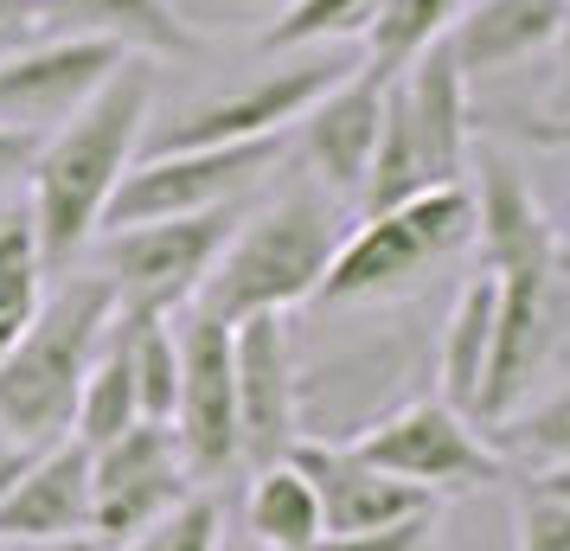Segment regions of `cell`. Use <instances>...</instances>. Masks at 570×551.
<instances>
[{"label": "cell", "mask_w": 570, "mask_h": 551, "mask_svg": "<svg viewBox=\"0 0 570 551\" xmlns=\"http://www.w3.org/2000/svg\"><path fill=\"white\" fill-rule=\"evenodd\" d=\"M334 250H340L334 199L321 186H288L283 199L237 218L232 244L218 250L212 276L193 295V308L232 321V327L250 315H288V308L314 302Z\"/></svg>", "instance_id": "3957f363"}, {"label": "cell", "mask_w": 570, "mask_h": 551, "mask_svg": "<svg viewBox=\"0 0 570 551\" xmlns=\"http://www.w3.org/2000/svg\"><path fill=\"white\" fill-rule=\"evenodd\" d=\"M135 52L90 39V32H52L39 46L0 52V122L27 135H52L65 116H78L109 78L116 65Z\"/></svg>", "instance_id": "8fae6325"}, {"label": "cell", "mask_w": 570, "mask_h": 551, "mask_svg": "<svg viewBox=\"0 0 570 551\" xmlns=\"http://www.w3.org/2000/svg\"><path fill=\"white\" fill-rule=\"evenodd\" d=\"M288 462L308 474L314 500H321V525H327V532H379V525H397V520H411V513L442 506L436 494H423V488H411V481L372 469L353 443L295 436Z\"/></svg>", "instance_id": "5bb4252c"}, {"label": "cell", "mask_w": 570, "mask_h": 551, "mask_svg": "<svg viewBox=\"0 0 570 551\" xmlns=\"http://www.w3.org/2000/svg\"><path fill=\"white\" fill-rule=\"evenodd\" d=\"M455 13H462V0H385L372 32H365V65L397 78L423 46H436L442 32L455 27Z\"/></svg>", "instance_id": "cb8c5ba5"}, {"label": "cell", "mask_w": 570, "mask_h": 551, "mask_svg": "<svg viewBox=\"0 0 570 551\" xmlns=\"http://www.w3.org/2000/svg\"><path fill=\"white\" fill-rule=\"evenodd\" d=\"M193 494V469H186L174 423H135L116 443L90 449V532L109 551L135 545L160 513H174Z\"/></svg>", "instance_id": "ba28073f"}, {"label": "cell", "mask_w": 570, "mask_h": 551, "mask_svg": "<svg viewBox=\"0 0 570 551\" xmlns=\"http://www.w3.org/2000/svg\"><path fill=\"white\" fill-rule=\"evenodd\" d=\"M141 423V397H135V366H129V341H122V321L104 334V353L83 378L78 392V417H71V436L83 449H104L116 443L122 430Z\"/></svg>", "instance_id": "603a6c76"}, {"label": "cell", "mask_w": 570, "mask_h": 551, "mask_svg": "<svg viewBox=\"0 0 570 551\" xmlns=\"http://www.w3.org/2000/svg\"><path fill=\"white\" fill-rule=\"evenodd\" d=\"M283 155V135L269 141H232V148H174V155H148L141 167L122 174L116 199L104 211V232L122 225H148V218H186V211L232 206L244 186H257Z\"/></svg>", "instance_id": "52a82bcc"}, {"label": "cell", "mask_w": 570, "mask_h": 551, "mask_svg": "<svg viewBox=\"0 0 570 551\" xmlns=\"http://www.w3.org/2000/svg\"><path fill=\"white\" fill-rule=\"evenodd\" d=\"M0 551H7V545H0Z\"/></svg>", "instance_id": "f35d334b"}, {"label": "cell", "mask_w": 570, "mask_h": 551, "mask_svg": "<svg viewBox=\"0 0 570 551\" xmlns=\"http://www.w3.org/2000/svg\"><path fill=\"white\" fill-rule=\"evenodd\" d=\"M90 532V449L78 436H58L27 462L13 481V494L0 500V539L27 545V539H65Z\"/></svg>", "instance_id": "ac0fdd59"}, {"label": "cell", "mask_w": 570, "mask_h": 551, "mask_svg": "<svg viewBox=\"0 0 570 551\" xmlns=\"http://www.w3.org/2000/svg\"><path fill=\"white\" fill-rule=\"evenodd\" d=\"M551 116H570V20L551 46Z\"/></svg>", "instance_id": "4dcf8cb0"}, {"label": "cell", "mask_w": 570, "mask_h": 551, "mask_svg": "<svg viewBox=\"0 0 570 551\" xmlns=\"http://www.w3.org/2000/svg\"><path fill=\"white\" fill-rule=\"evenodd\" d=\"M237 360V449L244 462H283L302 436V378H295V341L283 315H250L232 327Z\"/></svg>", "instance_id": "7c38bea8"}, {"label": "cell", "mask_w": 570, "mask_h": 551, "mask_svg": "<svg viewBox=\"0 0 570 551\" xmlns=\"http://www.w3.org/2000/svg\"><path fill=\"white\" fill-rule=\"evenodd\" d=\"M225 545V506H218V494H193L174 506V513H160L141 539H135L129 551H218Z\"/></svg>", "instance_id": "83f0119b"}, {"label": "cell", "mask_w": 570, "mask_h": 551, "mask_svg": "<svg viewBox=\"0 0 570 551\" xmlns=\"http://www.w3.org/2000/svg\"><path fill=\"white\" fill-rule=\"evenodd\" d=\"M488 443L500 449L507 462H525V469H570V392L544 397L532 411L500 417Z\"/></svg>", "instance_id": "484cf974"}, {"label": "cell", "mask_w": 570, "mask_h": 551, "mask_svg": "<svg viewBox=\"0 0 570 551\" xmlns=\"http://www.w3.org/2000/svg\"><path fill=\"white\" fill-rule=\"evenodd\" d=\"M32 455H39V449H27V443H7V436H0V500L13 494V481L27 474V462H32Z\"/></svg>", "instance_id": "d6a6232c"}, {"label": "cell", "mask_w": 570, "mask_h": 551, "mask_svg": "<svg viewBox=\"0 0 570 551\" xmlns=\"http://www.w3.org/2000/svg\"><path fill=\"white\" fill-rule=\"evenodd\" d=\"M353 449L372 469L397 474V481H411V488H423V494H436V500L507 481V455L474 430V417H462L442 397H416L404 411L379 417Z\"/></svg>", "instance_id": "8992f818"}, {"label": "cell", "mask_w": 570, "mask_h": 551, "mask_svg": "<svg viewBox=\"0 0 570 551\" xmlns=\"http://www.w3.org/2000/svg\"><path fill=\"white\" fill-rule=\"evenodd\" d=\"M116 551H129V545H116Z\"/></svg>", "instance_id": "74e56055"}, {"label": "cell", "mask_w": 570, "mask_h": 551, "mask_svg": "<svg viewBox=\"0 0 570 551\" xmlns=\"http://www.w3.org/2000/svg\"><path fill=\"white\" fill-rule=\"evenodd\" d=\"M148 109H155V58H122L116 78L39 141V155L27 167V206L32 225H39L46 269L71 263L104 232L109 199H116L122 174L135 167Z\"/></svg>", "instance_id": "6da1fadb"}, {"label": "cell", "mask_w": 570, "mask_h": 551, "mask_svg": "<svg viewBox=\"0 0 570 551\" xmlns=\"http://www.w3.org/2000/svg\"><path fill=\"white\" fill-rule=\"evenodd\" d=\"M32 20V0H0V52L20 39V27Z\"/></svg>", "instance_id": "e575fe53"}, {"label": "cell", "mask_w": 570, "mask_h": 551, "mask_svg": "<svg viewBox=\"0 0 570 551\" xmlns=\"http://www.w3.org/2000/svg\"><path fill=\"white\" fill-rule=\"evenodd\" d=\"M513 551H570V469H532L513 488Z\"/></svg>", "instance_id": "4316f807"}, {"label": "cell", "mask_w": 570, "mask_h": 551, "mask_svg": "<svg viewBox=\"0 0 570 551\" xmlns=\"http://www.w3.org/2000/svg\"><path fill=\"white\" fill-rule=\"evenodd\" d=\"M218 551H263V545H257V539H250V532H244V539H225V545H218Z\"/></svg>", "instance_id": "8d00e7d4"}, {"label": "cell", "mask_w": 570, "mask_h": 551, "mask_svg": "<svg viewBox=\"0 0 570 551\" xmlns=\"http://www.w3.org/2000/svg\"><path fill=\"white\" fill-rule=\"evenodd\" d=\"M385 0H288L283 20L263 32V52H308V46H334V39H360L372 32Z\"/></svg>", "instance_id": "d4e9b609"}, {"label": "cell", "mask_w": 570, "mask_h": 551, "mask_svg": "<svg viewBox=\"0 0 570 551\" xmlns=\"http://www.w3.org/2000/svg\"><path fill=\"white\" fill-rule=\"evenodd\" d=\"M308 551H442V506L411 513L397 525H379V532H327Z\"/></svg>", "instance_id": "f1b7e54d"}, {"label": "cell", "mask_w": 570, "mask_h": 551, "mask_svg": "<svg viewBox=\"0 0 570 551\" xmlns=\"http://www.w3.org/2000/svg\"><path fill=\"white\" fill-rule=\"evenodd\" d=\"M564 20L570 0H481V7L455 13V27L442 39L468 78H507L532 58H551Z\"/></svg>", "instance_id": "e0dca14e"}, {"label": "cell", "mask_w": 570, "mask_h": 551, "mask_svg": "<svg viewBox=\"0 0 570 551\" xmlns=\"http://www.w3.org/2000/svg\"><path fill=\"white\" fill-rule=\"evenodd\" d=\"M244 532L257 539L263 551H308L327 539V525H321V500H314L308 474L295 469V462H269L257 469L250 481V500H244Z\"/></svg>", "instance_id": "44dd1931"}, {"label": "cell", "mask_w": 570, "mask_h": 551, "mask_svg": "<svg viewBox=\"0 0 570 551\" xmlns=\"http://www.w3.org/2000/svg\"><path fill=\"white\" fill-rule=\"evenodd\" d=\"M493 321H500V283L481 269L455 295L449 327H442V353H436L442 404H455L462 417L481 411V385H488V366H493Z\"/></svg>", "instance_id": "ffe728a7"}, {"label": "cell", "mask_w": 570, "mask_h": 551, "mask_svg": "<svg viewBox=\"0 0 570 551\" xmlns=\"http://www.w3.org/2000/svg\"><path fill=\"white\" fill-rule=\"evenodd\" d=\"M474 244V193L468 186H436L404 206L372 211L353 237H340L334 263L321 276L314 302L321 308H353V302H385L423 283L436 263Z\"/></svg>", "instance_id": "277c9868"}, {"label": "cell", "mask_w": 570, "mask_h": 551, "mask_svg": "<svg viewBox=\"0 0 570 551\" xmlns=\"http://www.w3.org/2000/svg\"><path fill=\"white\" fill-rule=\"evenodd\" d=\"M468 193H474V244H481L488 276H558V232L513 160L488 148L481 180Z\"/></svg>", "instance_id": "9a60e30c"}, {"label": "cell", "mask_w": 570, "mask_h": 551, "mask_svg": "<svg viewBox=\"0 0 570 551\" xmlns=\"http://www.w3.org/2000/svg\"><path fill=\"white\" fill-rule=\"evenodd\" d=\"M20 551H109L97 532H65V539H27Z\"/></svg>", "instance_id": "836d02e7"}, {"label": "cell", "mask_w": 570, "mask_h": 551, "mask_svg": "<svg viewBox=\"0 0 570 551\" xmlns=\"http://www.w3.org/2000/svg\"><path fill=\"white\" fill-rule=\"evenodd\" d=\"M180 341V397H174V443H180L193 481H225L244 462L237 449V360L232 321L186 308L174 327Z\"/></svg>", "instance_id": "9c48e42d"}, {"label": "cell", "mask_w": 570, "mask_h": 551, "mask_svg": "<svg viewBox=\"0 0 570 551\" xmlns=\"http://www.w3.org/2000/svg\"><path fill=\"white\" fill-rule=\"evenodd\" d=\"M519 141L532 148H570V116H544V122H513Z\"/></svg>", "instance_id": "1f68e13d"}, {"label": "cell", "mask_w": 570, "mask_h": 551, "mask_svg": "<svg viewBox=\"0 0 570 551\" xmlns=\"http://www.w3.org/2000/svg\"><path fill=\"white\" fill-rule=\"evenodd\" d=\"M32 13L58 20V32H90L141 58H199L206 39L193 32L174 0H32Z\"/></svg>", "instance_id": "d6986e66"}, {"label": "cell", "mask_w": 570, "mask_h": 551, "mask_svg": "<svg viewBox=\"0 0 570 551\" xmlns=\"http://www.w3.org/2000/svg\"><path fill=\"white\" fill-rule=\"evenodd\" d=\"M404 122H411L416 148L430 160L436 186H468V141H474V109H468V71L455 65L449 39L423 46V52L391 78Z\"/></svg>", "instance_id": "2e32d148"}, {"label": "cell", "mask_w": 570, "mask_h": 551, "mask_svg": "<svg viewBox=\"0 0 570 551\" xmlns=\"http://www.w3.org/2000/svg\"><path fill=\"white\" fill-rule=\"evenodd\" d=\"M109 327H116L109 276H71L65 289L46 295L39 321L0 353V436L7 443L46 449L71 436L78 392L104 353Z\"/></svg>", "instance_id": "7a4b0ae2"}, {"label": "cell", "mask_w": 570, "mask_h": 551, "mask_svg": "<svg viewBox=\"0 0 570 551\" xmlns=\"http://www.w3.org/2000/svg\"><path fill=\"white\" fill-rule=\"evenodd\" d=\"M46 308V250L27 199H0V353Z\"/></svg>", "instance_id": "7402d4cb"}, {"label": "cell", "mask_w": 570, "mask_h": 551, "mask_svg": "<svg viewBox=\"0 0 570 551\" xmlns=\"http://www.w3.org/2000/svg\"><path fill=\"white\" fill-rule=\"evenodd\" d=\"M346 71H353V65H334V58H302V65H283V71H263V78L237 83L225 97H206V104L180 109V116L148 141V155H174V148H232V141L288 135Z\"/></svg>", "instance_id": "30bf717a"}, {"label": "cell", "mask_w": 570, "mask_h": 551, "mask_svg": "<svg viewBox=\"0 0 570 551\" xmlns=\"http://www.w3.org/2000/svg\"><path fill=\"white\" fill-rule=\"evenodd\" d=\"M39 141H46V135H27V129H7V122H0V193H7L13 180H27Z\"/></svg>", "instance_id": "f546056e"}, {"label": "cell", "mask_w": 570, "mask_h": 551, "mask_svg": "<svg viewBox=\"0 0 570 551\" xmlns=\"http://www.w3.org/2000/svg\"><path fill=\"white\" fill-rule=\"evenodd\" d=\"M237 199L212 211H186V218H148V225H122L104 232V276L116 289V315L155 321L186 308L199 283L212 276L218 250L237 232Z\"/></svg>", "instance_id": "5b68a950"}, {"label": "cell", "mask_w": 570, "mask_h": 551, "mask_svg": "<svg viewBox=\"0 0 570 551\" xmlns=\"http://www.w3.org/2000/svg\"><path fill=\"white\" fill-rule=\"evenodd\" d=\"M385 90H391V78L379 65H353V71L295 122V129H302V160H308L314 186H321L327 199H353V206H360L365 167H372V148H379V122H385Z\"/></svg>", "instance_id": "4fadbf2b"}, {"label": "cell", "mask_w": 570, "mask_h": 551, "mask_svg": "<svg viewBox=\"0 0 570 551\" xmlns=\"http://www.w3.org/2000/svg\"><path fill=\"white\" fill-rule=\"evenodd\" d=\"M212 7H288V0H212Z\"/></svg>", "instance_id": "d590c367"}]
</instances>
